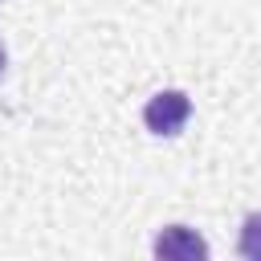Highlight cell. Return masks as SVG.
<instances>
[{
    "label": "cell",
    "mask_w": 261,
    "mask_h": 261,
    "mask_svg": "<svg viewBox=\"0 0 261 261\" xmlns=\"http://www.w3.org/2000/svg\"><path fill=\"white\" fill-rule=\"evenodd\" d=\"M188 118H192V98H188L184 90H159V94L143 106V122H147V130L159 135V139L179 135Z\"/></svg>",
    "instance_id": "6da1fadb"
},
{
    "label": "cell",
    "mask_w": 261,
    "mask_h": 261,
    "mask_svg": "<svg viewBox=\"0 0 261 261\" xmlns=\"http://www.w3.org/2000/svg\"><path fill=\"white\" fill-rule=\"evenodd\" d=\"M151 253L163 257V261H204V257H208V241H204L196 228H188V224H167V228L155 237Z\"/></svg>",
    "instance_id": "7a4b0ae2"
},
{
    "label": "cell",
    "mask_w": 261,
    "mask_h": 261,
    "mask_svg": "<svg viewBox=\"0 0 261 261\" xmlns=\"http://www.w3.org/2000/svg\"><path fill=\"white\" fill-rule=\"evenodd\" d=\"M4 69H8V53H4V45H0V77H4Z\"/></svg>",
    "instance_id": "3957f363"
}]
</instances>
